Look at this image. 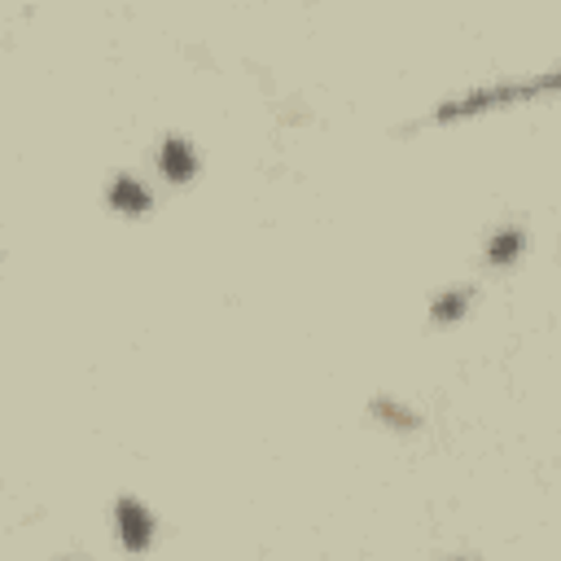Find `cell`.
Segmentation results:
<instances>
[{
    "instance_id": "1",
    "label": "cell",
    "mask_w": 561,
    "mask_h": 561,
    "mask_svg": "<svg viewBox=\"0 0 561 561\" xmlns=\"http://www.w3.org/2000/svg\"><path fill=\"white\" fill-rule=\"evenodd\" d=\"M543 92H561V61L530 75V79H504V83H486V88H469L460 96H447L430 110L434 123H451V118H473V114H486V110H500V105H517V101H530V96H543Z\"/></svg>"
},
{
    "instance_id": "2",
    "label": "cell",
    "mask_w": 561,
    "mask_h": 561,
    "mask_svg": "<svg viewBox=\"0 0 561 561\" xmlns=\"http://www.w3.org/2000/svg\"><path fill=\"white\" fill-rule=\"evenodd\" d=\"M114 526H118V543L127 548V552H149V543H153V513L140 504V500H131V495H118L114 500Z\"/></svg>"
},
{
    "instance_id": "3",
    "label": "cell",
    "mask_w": 561,
    "mask_h": 561,
    "mask_svg": "<svg viewBox=\"0 0 561 561\" xmlns=\"http://www.w3.org/2000/svg\"><path fill=\"white\" fill-rule=\"evenodd\" d=\"M158 171L171 180V184H188L197 175V153L184 136H162L158 145Z\"/></svg>"
},
{
    "instance_id": "4",
    "label": "cell",
    "mask_w": 561,
    "mask_h": 561,
    "mask_svg": "<svg viewBox=\"0 0 561 561\" xmlns=\"http://www.w3.org/2000/svg\"><path fill=\"white\" fill-rule=\"evenodd\" d=\"M105 202H110V210H118V215H145V210L153 206V193H149L131 171H118V175L110 180V188H105Z\"/></svg>"
},
{
    "instance_id": "5",
    "label": "cell",
    "mask_w": 561,
    "mask_h": 561,
    "mask_svg": "<svg viewBox=\"0 0 561 561\" xmlns=\"http://www.w3.org/2000/svg\"><path fill=\"white\" fill-rule=\"evenodd\" d=\"M522 250H526V228L504 224V228H495V232L486 237L482 259H486L491 267H508V263H517V259H522Z\"/></svg>"
},
{
    "instance_id": "6",
    "label": "cell",
    "mask_w": 561,
    "mask_h": 561,
    "mask_svg": "<svg viewBox=\"0 0 561 561\" xmlns=\"http://www.w3.org/2000/svg\"><path fill=\"white\" fill-rule=\"evenodd\" d=\"M368 416H373V421H381V425H390V430H421V425H425V416H421V412L403 408V403H399V399H390V394H377V399L368 403Z\"/></svg>"
},
{
    "instance_id": "7",
    "label": "cell",
    "mask_w": 561,
    "mask_h": 561,
    "mask_svg": "<svg viewBox=\"0 0 561 561\" xmlns=\"http://www.w3.org/2000/svg\"><path fill=\"white\" fill-rule=\"evenodd\" d=\"M469 311V289H443L434 302H430V320L434 324H451Z\"/></svg>"
},
{
    "instance_id": "8",
    "label": "cell",
    "mask_w": 561,
    "mask_h": 561,
    "mask_svg": "<svg viewBox=\"0 0 561 561\" xmlns=\"http://www.w3.org/2000/svg\"><path fill=\"white\" fill-rule=\"evenodd\" d=\"M451 561H465V557H451Z\"/></svg>"
}]
</instances>
